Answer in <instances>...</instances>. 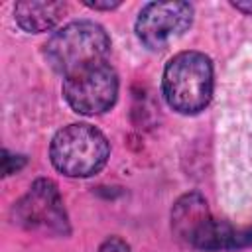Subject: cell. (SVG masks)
Wrapping results in <instances>:
<instances>
[{
  "mask_svg": "<svg viewBox=\"0 0 252 252\" xmlns=\"http://www.w3.org/2000/svg\"><path fill=\"white\" fill-rule=\"evenodd\" d=\"M213 63L201 51L173 55L161 77V91L167 104L179 114H197L213 98Z\"/></svg>",
  "mask_w": 252,
  "mask_h": 252,
  "instance_id": "7a4b0ae2",
  "label": "cell"
},
{
  "mask_svg": "<svg viewBox=\"0 0 252 252\" xmlns=\"http://www.w3.org/2000/svg\"><path fill=\"white\" fill-rule=\"evenodd\" d=\"M63 96L79 114H102L116 102L118 75L106 61L89 65L63 79Z\"/></svg>",
  "mask_w": 252,
  "mask_h": 252,
  "instance_id": "5b68a950",
  "label": "cell"
},
{
  "mask_svg": "<svg viewBox=\"0 0 252 252\" xmlns=\"http://www.w3.org/2000/svg\"><path fill=\"white\" fill-rule=\"evenodd\" d=\"M14 222L26 230H39L45 234L67 236L71 232L69 217L63 207L59 187L51 179H35L28 193L14 205Z\"/></svg>",
  "mask_w": 252,
  "mask_h": 252,
  "instance_id": "8992f818",
  "label": "cell"
},
{
  "mask_svg": "<svg viewBox=\"0 0 252 252\" xmlns=\"http://www.w3.org/2000/svg\"><path fill=\"white\" fill-rule=\"evenodd\" d=\"M110 156L106 136L83 122L63 126L49 144V159L53 167L67 177H91L98 173Z\"/></svg>",
  "mask_w": 252,
  "mask_h": 252,
  "instance_id": "277c9868",
  "label": "cell"
},
{
  "mask_svg": "<svg viewBox=\"0 0 252 252\" xmlns=\"http://www.w3.org/2000/svg\"><path fill=\"white\" fill-rule=\"evenodd\" d=\"M24 163H26V158L24 156H12L8 150L2 152V171H4V175L16 173Z\"/></svg>",
  "mask_w": 252,
  "mask_h": 252,
  "instance_id": "9c48e42d",
  "label": "cell"
},
{
  "mask_svg": "<svg viewBox=\"0 0 252 252\" xmlns=\"http://www.w3.org/2000/svg\"><path fill=\"white\" fill-rule=\"evenodd\" d=\"M65 12V2H18L14 6V20L28 33H41L55 28Z\"/></svg>",
  "mask_w": 252,
  "mask_h": 252,
  "instance_id": "ba28073f",
  "label": "cell"
},
{
  "mask_svg": "<svg viewBox=\"0 0 252 252\" xmlns=\"http://www.w3.org/2000/svg\"><path fill=\"white\" fill-rule=\"evenodd\" d=\"M171 230L187 246L207 252L236 250L252 242V226L234 228L224 220L213 219L205 197L197 191L185 193L175 201L171 209Z\"/></svg>",
  "mask_w": 252,
  "mask_h": 252,
  "instance_id": "6da1fadb",
  "label": "cell"
},
{
  "mask_svg": "<svg viewBox=\"0 0 252 252\" xmlns=\"http://www.w3.org/2000/svg\"><path fill=\"white\" fill-rule=\"evenodd\" d=\"M98 252H132V248L126 240H122L118 236H110L98 246Z\"/></svg>",
  "mask_w": 252,
  "mask_h": 252,
  "instance_id": "30bf717a",
  "label": "cell"
},
{
  "mask_svg": "<svg viewBox=\"0 0 252 252\" xmlns=\"http://www.w3.org/2000/svg\"><path fill=\"white\" fill-rule=\"evenodd\" d=\"M193 22L189 2H150L136 18V35L148 49H161L171 39L183 35Z\"/></svg>",
  "mask_w": 252,
  "mask_h": 252,
  "instance_id": "52a82bcc",
  "label": "cell"
},
{
  "mask_svg": "<svg viewBox=\"0 0 252 252\" xmlns=\"http://www.w3.org/2000/svg\"><path fill=\"white\" fill-rule=\"evenodd\" d=\"M110 37L106 30L91 20H79L57 30L43 45L47 63L59 75L69 77L79 69L106 61Z\"/></svg>",
  "mask_w": 252,
  "mask_h": 252,
  "instance_id": "3957f363",
  "label": "cell"
},
{
  "mask_svg": "<svg viewBox=\"0 0 252 252\" xmlns=\"http://www.w3.org/2000/svg\"><path fill=\"white\" fill-rule=\"evenodd\" d=\"M85 6H89V8H93V10H114V8L120 6V2H118V0H114V2H110V0H104V2H98V0L91 2V0H87Z\"/></svg>",
  "mask_w": 252,
  "mask_h": 252,
  "instance_id": "8fae6325",
  "label": "cell"
},
{
  "mask_svg": "<svg viewBox=\"0 0 252 252\" xmlns=\"http://www.w3.org/2000/svg\"><path fill=\"white\" fill-rule=\"evenodd\" d=\"M230 4H232V8L240 10L242 14L252 16V0H240V2H230Z\"/></svg>",
  "mask_w": 252,
  "mask_h": 252,
  "instance_id": "7c38bea8",
  "label": "cell"
}]
</instances>
